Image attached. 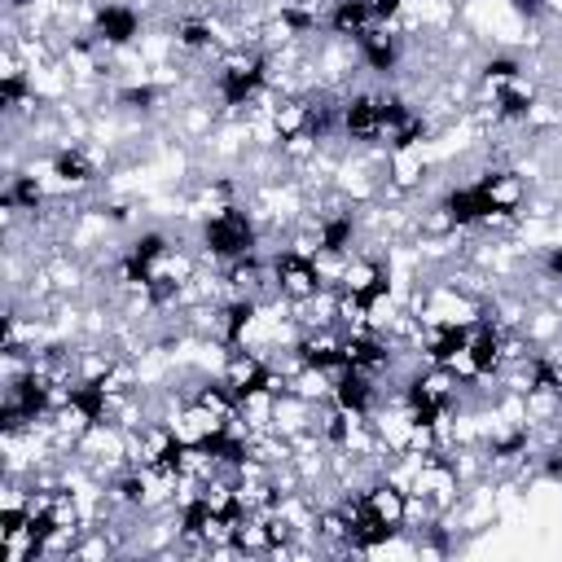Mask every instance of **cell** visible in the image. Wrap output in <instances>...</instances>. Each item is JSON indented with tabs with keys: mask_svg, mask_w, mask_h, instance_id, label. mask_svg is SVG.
<instances>
[{
	"mask_svg": "<svg viewBox=\"0 0 562 562\" xmlns=\"http://www.w3.org/2000/svg\"><path fill=\"white\" fill-rule=\"evenodd\" d=\"M474 184L483 189V198H487V206H492V224L518 215V206H522V180H518L509 167H483V171L474 176Z\"/></svg>",
	"mask_w": 562,
	"mask_h": 562,
	"instance_id": "9a60e30c",
	"label": "cell"
},
{
	"mask_svg": "<svg viewBox=\"0 0 562 562\" xmlns=\"http://www.w3.org/2000/svg\"><path fill=\"white\" fill-rule=\"evenodd\" d=\"M321 26H325L334 40L356 44V40H360L369 26H378V22H373L369 0H329V9L321 13Z\"/></svg>",
	"mask_w": 562,
	"mask_h": 562,
	"instance_id": "2e32d148",
	"label": "cell"
},
{
	"mask_svg": "<svg viewBox=\"0 0 562 562\" xmlns=\"http://www.w3.org/2000/svg\"><path fill=\"white\" fill-rule=\"evenodd\" d=\"M356 57L364 70L373 75H395L400 61H404V35L395 26H369L360 40H356Z\"/></svg>",
	"mask_w": 562,
	"mask_h": 562,
	"instance_id": "7c38bea8",
	"label": "cell"
},
{
	"mask_svg": "<svg viewBox=\"0 0 562 562\" xmlns=\"http://www.w3.org/2000/svg\"><path fill=\"white\" fill-rule=\"evenodd\" d=\"M259 312H263V303H259L255 294H246V290H237L228 303H220V312H215L220 347H224V351L250 347V334H255V325H259Z\"/></svg>",
	"mask_w": 562,
	"mask_h": 562,
	"instance_id": "30bf717a",
	"label": "cell"
},
{
	"mask_svg": "<svg viewBox=\"0 0 562 562\" xmlns=\"http://www.w3.org/2000/svg\"><path fill=\"white\" fill-rule=\"evenodd\" d=\"M0 202H4V215H40L44 202H48V193H44V180L35 171H22V176H9L4 180Z\"/></svg>",
	"mask_w": 562,
	"mask_h": 562,
	"instance_id": "ac0fdd59",
	"label": "cell"
},
{
	"mask_svg": "<svg viewBox=\"0 0 562 562\" xmlns=\"http://www.w3.org/2000/svg\"><path fill=\"white\" fill-rule=\"evenodd\" d=\"M356 237H360L356 211H325L316 220V228H312V250L321 259H347L351 246H356Z\"/></svg>",
	"mask_w": 562,
	"mask_h": 562,
	"instance_id": "4fadbf2b",
	"label": "cell"
},
{
	"mask_svg": "<svg viewBox=\"0 0 562 562\" xmlns=\"http://www.w3.org/2000/svg\"><path fill=\"white\" fill-rule=\"evenodd\" d=\"M26 4H35V0H9V9H26Z\"/></svg>",
	"mask_w": 562,
	"mask_h": 562,
	"instance_id": "f1b7e54d",
	"label": "cell"
},
{
	"mask_svg": "<svg viewBox=\"0 0 562 562\" xmlns=\"http://www.w3.org/2000/svg\"><path fill=\"white\" fill-rule=\"evenodd\" d=\"M268 79H272V61L263 53H228L215 70V101L224 110H250L259 105V97L268 92Z\"/></svg>",
	"mask_w": 562,
	"mask_h": 562,
	"instance_id": "3957f363",
	"label": "cell"
},
{
	"mask_svg": "<svg viewBox=\"0 0 562 562\" xmlns=\"http://www.w3.org/2000/svg\"><path fill=\"white\" fill-rule=\"evenodd\" d=\"M198 241H202V255H206L211 263L228 268V263H237V259H246V255L259 250V220H255L246 206L224 202V206H215V211L202 220Z\"/></svg>",
	"mask_w": 562,
	"mask_h": 562,
	"instance_id": "6da1fadb",
	"label": "cell"
},
{
	"mask_svg": "<svg viewBox=\"0 0 562 562\" xmlns=\"http://www.w3.org/2000/svg\"><path fill=\"white\" fill-rule=\"evenodd\" d=\"M338 136L351 145L382 140V92H347L338 101Z\"/></svg>",
	"mask_w": 562,
	"mask_h": 562,
	"instance_id": "52a82bcc",
	"label": "cell"
},
{
	"mask_svg": "<svg viewBox=\"0 0 562 562\" xmlns=\"http://www.w3.org/2000/svg\"><path fill=\"white\" fill-rule=\"evenodd\" d=\"M114 400H119V395H114L101 378L79 373V378H70V382H61V400H57L53 422H57L61 430H70L75 439H83L88 430H97V426H105V422L114 417Z\"/></svg>",
	"mask_w": 562,
	"mask_h": 562,
	"instance_id": "7a4b0ae2",
	"label": "cell"
},
{
	"mask_svg": "<svg viewBox=\"0 0 562 562\" xmlns=\"http://www.w3.org/2000/svg\"><path fill=\"white\" fill-rule=\"evenodd\" d=\"M487 457L492 465H514V461H527L531 457V430L527 426H505L487 439Z\"/></svg>",
	"mask_w": 562,
	"mask_h": 562,
	"instance_id": "44dd1931",
	"label": "cell"
},
{
	"mask_svg": "<svg viewBox=\"0 0 562 562\" xmlns=\"http://www.w3.org/2000/svg\"><path fill=\"white\" fill-rule=\"evenodd\" d=\"M48 180L57 184V189H88L92 180H97V162L79 149V145H61V149H53V158H48Z\"/></svg>",
	"mask_w": 562,
	"mask_h": 562,
	"instance_id": "e0dca14e",
	"label": "cell"
},
{
	"mask_svg": "<svg viewBox=\"0 0 562 562\" xmlns=\"http://www.w3.org/2000/svg\"><path fill=\"white\" fill-rule=\"evenodd\" d=\"M307 136L316 145L329 140V136H338V101L334 97H325V92L307 97Z\"/></svg>",
	"mask_w": 562,
	"mask_h": 562,
	"instance_id": "603a6c76",
	"label": "cell"
},
{
	"mask_svg": "<svg viewBox=\"0 0 562 562\" xmlns=\"http://www.w3.org/2000/svg\"><path fill=\"white\" fill-rule=\"evenodd\" d=\"M540 277H544L549 285H562V241L540 250Z\"/></svg>",
	"mask_w": 562,
	"mask_h": 562,
	"instance_id": "484cf974",
	"label": "cell"
},
{
	"mask_svg": "<svg viewBox=\"0 0 562 562\" xmlns=\"http://www.w3.org/2000/svg\"><path fill=\"white\" fill-rule=\"evenodd\" d=\"M268 281L272 290L285 299V303H307L316 299L329 281H325V268H321V255L312 250V241H299V246H281L272 259H268Z\"/></svg>",
	"mask_w": 562,
	"mask_h": 562,
	"instance_id": "277c9868",
	"label": "cell"
},
{
	"mask_svg": "<svg viewBox=\"0 0 562 562\" xmlns=\"http://www.w3.org/2000/svg\"><path fill=\"white\" fill-rule=\"evenodd\" d=\"M342 351H347V364L351 369H364V373H386L391 369V338L373 325H356L351 334H342Z\"/></svg>",
	"mask_w": 562,
	"mask_h": 562,
	"instance_id": "5bb4252c",
	"label": "cell"
},
{
	"mask_svg": "<svg viewBox=\"0 0 562 562\" xmlns=\"http://www.w3.org/2000/svg\"><path fill=\"white\" fill-rule=\"evenodd\" d=\"M369 9H373V22L378 26H395L400 13L408 9V0H369Z\"/></svg>",
	"mask_w": 562,
	"mask_h": 562,
	"instance_id": "4316f807",
	"label": "cell"
},
{
	"mask_svg": "<svg viewBox=\"0 0 562 562\" xmlns=\"http://www.w3.org/2000/svg\"><path fill=\"white\" fill-rule=\"evenodd\" d=\"M171 250H176V241L162 233V228H140L127 246H123V255H119V281L127 285V290H145L158 272H162V263L171 259Z\"/></svg>",
	"mask_w": 562,
	"mask_h": 562,
	"instance_id": "5b68a950",
	"label": "cell"
},
{
	"mask_svg": "<svg viewBox=\"0 0 562 562\" xmlns=\"http://www.w3.org/2000/svg\"><path fill=\"white\" fill-rule=\"evenodd\" d=\"M31 101H35V75L9 57V66L0 75V105H4V114H18Z\"/></svg>",
	"mask_w": 562,
	"mask_h": 562,
	"instance_id": "ffe728a7",
	"label": "cell"
},
{
	"mask_svg": "<svg viewBox=\"0 0 562 562\" xmlns=\"http://www.w3.org/2000/svg\"><path fill=\"white\" fill-rule=\"evenodd\" d=\"M329 404H334V408H342L347 417H364V422H373V413H378V404H382L378 373L342 369V373L329 382Z\"/></svg>",
	"mask_w": 562,
	"mask_h": 562,
	"instance_id": "9c48e42d",
	"label": "cell"
},
{
	"mask_svg": "<svg viewBox=\"0 0 562 562\" xmlns=\"http://www.w3.org/2000/svg\"><path fill=\"white\" fill-rule=\"evenodd\" d=\"M474 321H422V360L435 369H457L470 347Z\"/></svg>",
	"mask_w": 562,
	"mask_h": 562,
	"instance_id": "ba28073f",
	"label": "cell"
},
{
	"mask_svg": "<svg viewBox=\"0 0 562 562\" xmlns=\"http://www.w3.org/2000/svg\"><path fill=\"white\" fill-rule=\"evenodd\" d=\"M435 211L443 215V224H448V228H474V224H492V206H487V198H483V189H479L474 180L443 189V198H439V206H435Z\"/></svg>",
	"mask_w": 562,
	"mask_h": 562,
	"instance_id": "8fae6325",
	"label": "cell"
},
{
	"mask_svg": "<svg viewBox=\"0 0 562 562\" xmlns=\"http://www.w3.org/2000/svg\"><path fill=\"white\" fill-rule=\"evenodd\" d=\"M140 31H145V18H140V9L127 4V0H101V4L92 9V18H88V40H92L97 48H105V53L132 48V44L140 40Z\"/></svg>",
	"mask_w": 562,
	"mask_h": 562,
	"instance_id": "8992f818",
	"label": "cell"
},
{
	"mask_svg": "<svg viewBox=\"0 0 562 562\" xmlns=\"http://www.w3.org/2000/svg\"><path fill=\"white\" fill-rule=\"evenodd\" d=\"M171 40H176V48H184V53H211V48H215V22L202 18V13H189V18H180V22L171 26Z\"/></svg>",
	"mask_w": 562,
	"mask_h": 562,
	"instance_id": "7402d4cb",
	"label": "cell"
},
{
	"mask_svg": "<svg viewBox=\"0 0 562 562\" xmlns=\"http://www.w3.org/2000/svg\"><path fill=\"white\" fill-rule=\"evenodd\" d=\"M531 110H536V92H531L527 79L505 83V88L492 92V119H496V123H527Z\"/></svg>",
	"mask_w": 562,
	"mask_h": 562,
	"instance_id": "d6986e66",
	"label": "cell"
},
{
	"mask_svg": "<svg viewBox=\"0 0 562 562\" xmlns=\"http://www.w3.org/2000/svg\"><path fill=\"white\" fill-rule=\"evenodd\" d=\"M509 9H514L518 18H527V22H540V18L549 13V0H509Z\"/></svg>",
	"mask_w": 562,
	"mask_h": 562,
	"instance_id": "83f0119b",
	"label": "cell"
},
{
	"mask_svg": "<svg viewBox=\"0 0 562 562\" xmlns=\"http://www.w3.org/2000/svg\"><path fill=\"white\" fill-rule=\"evenodd\" d=\"M518 79H522V61H518L514 53H496V57H487L483 70H479V83H483L487 92H496V88H505V83H518Z\"/></svg>",
	"mask_w": 562,
	"mask_h": 562,
	"instance_id": "cb8c5ba5",
	"label": "cell"
},
{
	"mask_svg": "<svg viewBox=\"0 0 562 562\" xmlns=\"http://www.w3.org/2000/svg\"><path fill=\"white\" fill-rule=\"evenodd\" d=\"M158 101H162V92H158L154 83H127V88L119 92V105H127V110H140V114H149Z\"/></svg>",
	"mask_w": 562,
	"mask_h": 562,
	"instance_id": "d4e9b609",
	"label": "cell"
}]
</instances>
